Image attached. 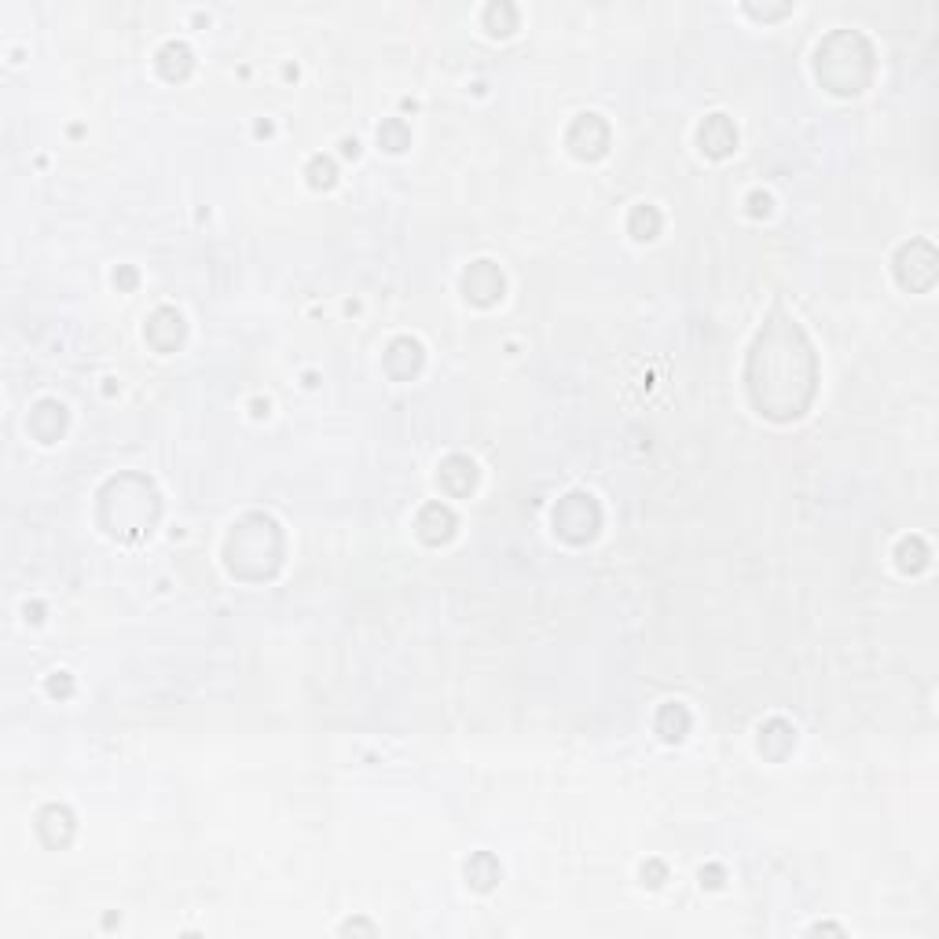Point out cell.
<instances>
[{
  "instance_id": "obj_1",
  "label": "cell",
  "mask_w": 939,
  "mask_h": 939,
  "mask_svg": "<svg viewBox=\"0 0 939 939\" xmlns=\"http://www.w3.org/2000/svg\"><path fill=\"white\" fill-rule=\"evenodd\" d=\"M745 389L752 408L771 422H793L811 408L818 389V360L804 327L793 316H767L745 360Z\"/></svg>"
},
{
  "instance_id": "obj_2",
  "label": "cell",
  "mask_w": 939,
  "mask_h": 939,
  "mask_svg": "<svg viewBox=\"0 0 939 939\" xmlns=\"http://www.w3.org/2000/svg\"><path fill=\"white\" fill-rule=\"evenodd\" d=\"M283 551H287V540H283L279 521L268 514H246L228 532L224 562H228V573L239 580H272L283 565Z\"/></svg>"
},
{
  "instance_id": "obj_3",
  "label": "cell",
  "mask_w": 939,
  "mask_h": 939,
  "mask_svg": "<svg viewBox=\"0 0 939 939\" xmlns=\"http://www.w3.org/2000/svg\"><path fill=\"white\" fill-rule=\"evenodd\" d=\"M158 492L144 474H118L100 492V525L114 540H140L158 521Z\"/></svg>"
},
{
  "instance_id": "obj_4",
  "label": "cell",
  "mask_w": 939,
  "mask_h": 939,
  "mask_svg": "<svg viewBox=\"0 0 939 939\" xmlns=\"http://www.w3.org/2000/svg\"><path fill=\"white\" fill-rule=\"evenodd\" d=\"M815 74L833 96H859L873 81V45L859 30H837L818 45Z\"/></svg>"
},
{
  "instance_id": "obj_5",
  "label": "cell",
  "mask_w": 939,
  "mask_h": 939,
  "mask_svg": "<svg viewBox=\"0 0 939 939\" xmlns=\"http://www.w3.org/2000/svg\"><path fill=\"white\" fill-rule=\"evenodd\" d=\"M602 529V507L591 492H569L565 499H558L554 507V532L562 536L565 543H591Z\"/></svg>"
},
{
  "instance_id": "obj_6",
  "label": "cell",
  "mask_w": 939,
  "mask_h": 939,
  "mask_svg": "<svg viewBox=\"0 0 939 939\" xmlns=\"http://www.w3.org/2000/svg\"><path fill=\"white\" fill-rule=\"evenodd\" d=\"M936 276L939 257L932 250V243L914 239V243L899 246V254H895V279H899V287L910 290V294H925V290H932Z\"/></svg>"
},
{
  "instance_id": "obj_7",
  "label": "cell",
  "mask_w": 939,
  "mask_h": 939,
  "mask_svg": "<svg viewBox=\"0 0 939 939\" xmlns=\"http://www.w3.org/2000/svg\"><path fill=\"white\" fill-rule=\"evenodd\" d=\"M565 144L573 151L576 158L584 162H598V158L609 151V125L598 118V114H580L569 133H565Z\"/></svg>"
},
{
  "instance_id": "obj_8",
  "label": "cell",
  "mask_w": 939,
  "mask_h": 939,
  "mask_svg": "<svg viewBox=\"0 0 939 939\" xmlns=\"http://www.w3.org/2000/svg\"><path fill=\"white\" fill-rule=\"evenodd\" d=\"M503 290H507V279H503L499 265H492V261H474L463 272V298L470 305L488 309V305H496L503 298Z\"/></svg>"
},
{
  "instance_id": "obj_9",
  "label": "cell",
  "mask_w": 939,
  "mask_h": 939,
  "mask_svg": "<svg viewBox=\"0 0 939 939\" xmlns=\"http://www.w3.org/2000/svg\"><path fill=\"white\" fill-rule=\"evenodd\" d=\"M184 334H188V323H184V316H180L177 309H155L151 312V320H147L144 327V338L151 349H158V353H173V349H180V342H184Z\"/></svg>"
},
{
  "instance_id": "obj_10",
  "label": "cell",
  "mask_w": 939,
  "mask_h": 939,
  "mask_svg": "<svg viewBox=\"0 0 939 939\" xmlns=\"http://www.w3.org/2000/svg\"><path fill=\"white\" fill-rule=\"evenodd\" d=\"M455 529H459V518H455L452 507H444V503H426V507L419 510V518H415L419 540L430 543V547L448 543L455 536Z\"/></svg>"
},
{
  "instance_id": "obj_11",
  "label": "cell",
  "mask_w": 939,
  "mask_h": 939,
  "mask_svg": "<svg viewBox=\"0 0 939 939\" xmlns=\"http://www.w3.org/2000/svg\"><path fill=\"white\" fill-rule=\"evenodd\" d=\"M422 360H426V353H422V345L415 338H393L386 356H382V367L389 371V378L411 382L422 371Z\"/></svg>"
},
{
  "instance_id": "obj_12",
  "label": "cell",
  "mask_w": 939,
  "mask_h": 939,
  "mask_svg": "<svg viewBox=\"0 0 939 939\" xmlns=\"http://www.w3.org/2000/svg\"><path fill=\"white\" fill-rule=\"evenodd\" d=\"M697 144L708 158H727L738 147V129L727 114H708L701 129H697Z\"/></svg>"
},
{
  "instance_id": "obj_13",
  "label": "cell",
  "mask_w": 939,
  "mask_h": 939,
  "mask_svg": "<svg viewBox=\"0 0 939 939\" xmlns=\"http://www.w3.org/2000/svg\"><path fill=\"white\" fill-rule=\"evenodd\" d=\"M437 481H441V488L448 492L452 499H463L470 496L477 488V466L474 459H466V455H448L441 463V470H437Z\"/></svg>"
},
{
  "instance_id": "obj_14",
  "label": "cell",
  "mask_w": 939,
  "mask_h": 939,
  "mask_svg": "<svg viewBox=\"0 0 939 939\" xmlns=\"http://www.w3.org/2000/svg\"><path fill=\"white\" fill-rule=\"evenodd\" d=\"M30 433H34L41 444H56L67 430V408L59 400H41L34 411H30Z\"/></svg>"
},
{
  "instance_id": "obj_15",
  "label": "cell",
  "mask_w": 939,
  "mask_h": 939,
  "mask_svg": "<svg viewBox=\"0 0 939 939\" xmlns=\"http://www.w3.org/2000/svg\"><path fill=\"white\" fill-rule=\"evenodd\" d=\"M37 837L45 840L48 848L70 844V837H74V815H70V807L48 804L45 811L37 815Z\"/></svg>"
},
{
  "instance_id": "obj_16",
  "label": "cell",
  "mask_w": 939,
  "mask_h": 939,
  "mask_svg": "<svg viewBox=\"0 0 939 939\" xmlns=\"http://www.w3.org/2000/svg\"><path fill=\"white\" fill-rule=\"evenodd\" d=\"M191 67H195V56H191V48L184 41H166L158 48V74L166 81H184Z\"/></svg>"
},
{
  "instance_id": "obj_17",
  "label": "cell",
  "mask_w": 939,
  "mask_h": 939,
  "mask_svg": "<svg viewBox=\"0 0 939 939\" xmlns=\"http://www.w3.org/2000/svg\"><path fill=\"white\" fill-rule=\"evenodd\" d=\"M796 745V730L785 719H767L760 727V752L771 760H785Z\"/></svg>"
},
{
  "instance_id": "obj_18",
  "label": "cell",
  "mask_w": 939,
  "mask_h": 939,
  "mask_svg": "<svg viewBox=\"0 0 939 939\" xmlns=\"http://www.w3.org/2000/svg\"><path fill=\"white\" fill-rule=\"evenodd\" d=\"M499 877H503V866H499V859L492 851H477V855L466 859V881H470V888H477V892H492L499 884Z\"/></svg>"
},
{
  "instance_id": "obj_19",
  "label": "cell",
  "mask_w": 939,
  "mask_h": 939,
  "mask_svg": "<svg viewBox=\"0 0 939 939\" xmlns=\"http://www.w3.org/2000/svg\"><path fill=\"white\" fill-rule=\"evenodd\" d=\"M686 730H690V712H686V705H679V701L661 705V712H657V734H661L664 741H683Z\"/></svg>"
},
{
  "instance_id": "obj_20",
  "label": "cell",
  "mask_w": 939,
  "mask_h": 939,
  "mask_svg": "<svg viewBox=\"0 0 939 939\" xmlns=\"http://www.w3.org/2000/svg\"><path fill=\"white\" fill-rule=\"evenodd\" d=\"M628 232L631 239H639V243H650V239H657L661 235V213H657V206H635V210L628 213Z\"/></svg>"
},
{
  "instance_id": "obj_21",
  "label": "cell",
  "mask_w": 939,
  "mask_h": 939,
  "mask_svg": "<svg viewBox=\"0 0 939 939\" xmlns=\"http://www.w3.org/2000/svg\"><path fill=\"white\" fill-rule=\"evenodd\" d=\"M481 19H485V30L492 37H507V34H514V30H518V8H514V4H507V0L488 4Z\"/></svg>"
},
{
  "instance_id": "obj_22",
  "label": "cell",
  "mask_w": 939,
  "mask_h": 939,
  "mask_svg": "<svg viewBox=\"0 0 939 939\" xmlns=\"http://www.w3.org/2000/svg\"><path fill=\"white\" fill-rule=\"evenodd\" d=\"M378 144L386 147V151H393V155H400V151H408L411 147V129L404 118H389V122L378 125Z\"/></svg>"
},
{
  "instance_id": "obj_23",
  "label": "cell",
  "mask_w": 939,
  "mask_h": 939,
  "mask_svg": "<svg viewBox=\"0 0 939 939\" xmlns=\"http://www.w3.org/2000/svg\"><path fill=\"white\" fill-rule=\"evenodd\" d=\"M895 558H899V569H903V573H921L928 565V547L917 540V536H910V540L899 543Z\"/></svg>"
},
{
  "instance_id": "obj_24",
  "label": "cell",
  "mask_w": 939,
  "mask_h": 939,
  "mask_svg": "<svg viewBox=\"0 0 939 939\" xmlns=\"http://www.w3.org/2000/svg\"><path fill=\"white\" fill-rule=\"evenodd\" d=\"M305 177H309V184L316 191H327V188H334V180H338V166H334L331 158L316 155L309 162V169H305Z\"/></svg>"
},
{
  "instance_id": "obj_25",
  "label": "cell",
  "mask_w": 939,
  "mask_h": 939,
  "mask_svg": "<svg viewBox=\"0 0 939 939\" xmlns=\"http://www.w3.org/2000/svg\"><path fill=\"white\" fill-rule=\"evenodd\" d=\"M70 690H74V679H70V672H56L52 679H48V694H52V697H70Z\"/></svg>"
},
{
  "instance_id": "obj_26",
  "label": "cell",
  "mask_w": 939,
  "mask_h": 939,
  "mask_svg": "<svg viewBox=\"0 0 939 939\" xmlns=\"http://www.w3.org/2000/svg\"><path fill=\"white\" fill-rule=\"evenodd\" d=\"M642 877H646V884H653V888H657V884H664L668 870H664V862H646V866H642Z\"/></svg>"
},
{
  "instance_id": "obj_27",
  "label": "cell",
  "mask_w": 939,
  "mask_h": 939,
  "mask_svg": "<svg viewBox=\"0 0 939 939\" xmlns=\"http://www.w3.org/2000/svg\"><path fill=\"white\" fill-rule=\"evenodd\" d=\"M749 213H752V217H767V213H771V199H767V195H760V191H752V195H749Z\"/></svg>"
},
{
  "instance_id": "obj_28",
  "label": "cell",
  "mask_w": 939,
  "mask_h": 939,
  "mask_svg": "<svg viewBox=\"0 0 939 939\" xmlns=\"http://www.w3.org/2000/svg\"><path fill=\"white\" fill-rule=\"evenodd\" d=\"M701 884H705V888H723V870H719V866L701 870Z\"/></svg>"
},
{
  "instance_id": "obj_29",
  "label": "cell",
  "mask_w": 939,
  "mask_h": 939,
  "mask_svg": "<svg viewBox=\"0 0 939 939\" xmlns=\"http://www.w3.org/2000/svg\"><path fill=\"white\" fill-rule=\"evenodd\" d=\"M114 283H118V287H125V290H133L136 287V272H133V268H122V272L114 276Z\"/></svg>"
},
{
  "instance_id": "obj_30",
  "label": "cell",
  "mask_w": 939,
  "mask_h": 939,
  "mask_svg": "<svg viewBox=\"0 0 939 939\" xmlns=\"http://www.w3.org/2000/svg\"><path fill=\"white\" fill-rule=\"evenodd\" d=\"M342 151H345V155H353V158H356V155H360V144H356V140H345Z\"/></svg>"
}]
</instances>
